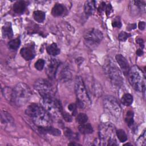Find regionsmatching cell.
Masks as SVG:
<instances>
[{
	"label": "cell",
	"mask_w": 146,
	"mask_h": 146,
	"mask_svg": "<svg viewBox=\"0 0 146 146\" xmlns=\"http://www.w3.org/2000/svg\"><path fill=\"white\" fill-rule=\"evenodd\" d=\"M116 60L120 66L123 73L125 75H128L129 71V66L127 59L121 54H117L116 55Z\"/></svg>",
	"instance_id": "13"
},
{
	"label": "cell",
	"mask_w": 146,
	"mask_h": 146,
	"mask_svg": "<svg viewBox=\"0 0 146 146\" xmlns=\"http://www.w3.org/2000/svg\"><path fill=\"white\" fill-rule=\"evenodd\" d=\"M79 131L83 134H90L93 132V128L89 123H83L80 124L78 127Z\"/></svg>",
	"instance_id": "20"
},
{
	"label": "cell",
	"mask_w": 146,
	"mask_h": 146,
	"mask_svg": "<svg viewBox=\"0 0 146 146\" xmlns=\"http://www.w3.org/2000/svg\"><path fill=\"white\" fill-rule=\"evenodd\" d=\"M105 110L110 115L115 117H119L121 109L117 99L112 96H106L103 99Z\"/></svg>",
	"instance_id": "9"
},
{
	"label": "cell",
	"mask_w": 146,
	"mask_h": 146,
	"mask_svg": "<svg viewBox=\"0 0 146 146\" xmlns=\"http://www.w3.org/2000/svg\"><path fill=\"white\" fill-rule=\"evenodd\" d=\"M75 90L77 97V106L80 108L90 107L91 101L85 84L80 76H76L75 81Z\"/></svg>",
	"instance_id": "4"
},
{
	"label": "cell",
	"mask_w": 146,
	"mask_h": 146,
	"mask_svg": "<svg viewBox=\"0 0 146 146\" xmlns=\"http://www.w3.org/2000/svg\"><path fill=\"white\" fill-rule=\"evenodd\" d=\"M38 130L42 133H48L54 136H59L61 134V132L59 129L52 127L51 125L46 127H39Z\"/></svg>",
	"instance_id": "14"
},
{
	"label": "cell",
	"mask_w": 146,
	"mask_h": 146,
	"mask_svg": "<svg viewBox=\"0 0 146 146\" xmlns=\"http://www.w3.org/2000/svg\"><path fill=\"white\" fill-rule=\"evenodd\" d=\"M121 101L124 105L129 106L133 102V96L130 94H125L122 96Z\"/></svg>",
	"instance_id": "24"
},
{
	"label": "cell",
	"mask_w": 146,
	"mask_h": 146,
	"mask_svg": "<svg viewBox=\"0 0 146 146\" xmlns=\"http://www.w3.org/2000/svg\"><path fill=\"white\" fill-rule=\"evenodd\" d=\"M136 43H138L141 47H144V41L143 39L140 38H138L136 39Z\"/></svg>",
	"instance_id": "38"
},
{
	"label": "cell",
	"mask_w": 146,
	"mask_h": 146,
	"mask_svg": "<svg viewBox=\"0 0 146 146\" xmlns=\"http://www.w3.org/2000/svg\"><path fill=\"white\" fill-rule=\"evenodd\" d=\"M112 25L113 27L120 28L121 27V23L119 19H115L112 21Z\"/></svg>",
	"instance_id": "34"
},
{
	"label": "cell",
	"mask_w": 146,
	"mask_h": 146,
	"mask_svg": "<svg viewBox=\"0 0 146 146\" xmlns=\"http://www.w3.org/2000/svg\"><path fill=\"white\" fill-rule=\"evenodd\" d=\"M143 54V51H142V50H140V49H138L136 51V54L138 55V56H141Z\"/></svg>",
	"instance_id": "41"
},
{
	"label": "cell",
	"mask_w": 146,
	"mask_h": 146,
	"mask_svg": "<svg viewBox=\"0 0 146 146\" xmlns=\"http://www.w3.org/2000/svg\"><path fill=\"white\" fill-rule=\"evenodd\" d=\"M68 145H80L78 143H71L70 144H68Z\"/></svg>",
	"instance_id": "42"
},
{
	"label": "cell",
	"mask_w": 146,
	"mask_h": 146,
	"mask_svg": "<svg viewBox=\"0 0 146 146\" xmlns=\"http://www.w3.org/2000/svg\"><path fill=\"white\" fill-rule=\"evenodd\" d=\"M103 37L102 33L100 30L94 28L87 30L84 35V42L86 45L91 48L98 46L101 42Z\"/></svg>",
	"instance_id": "8"
},
{
	"label": "cell",
	"mask_w": 146,
	"mask_h": 146,
	"mask_svg": "<svg viewBox=\"0 0 146 146\" xmlns=\"http://www.w3.org/2000/svg\"><path fill=\"white\" fill-rule=\"evenodd\" d=\"M116 136L120 142H125L127 140V136L125 131L123 129H117L116 131Z\"/></svg>",
	"instance_id": "26"
},
{
	"label": "cell",
	"mask_w": 146,
	"mask_h": 146,
	"mask_svg": "<svg viewBox=\"0 0 146 146\" xmlns=\"http://www.w3.org/2000/svg\"><path fill=\"white\" fill-rule=\"evenodd\" d=\"M106 5L104 2H102L101 4H100L99 7H98V10L100 12H102L103 11L105 10L106 9Z\"/></svg>",
	"instance_id": "37"
},
{
	"label": "cell",
	"mask_w": 146,
	"mask_h": 146,
	"mask_svg": "<svg viewBox=\"0 0 146 146\" xmlns=\"http://www.w3.org/2000/svg\"><path fill=\"white\" fill-rule=\"evenodd\" d=\"M1 123L2 124H13L14 123V120L10 113L4 111L1 113Z\"/></svg>",
	"instance_id": "22"
},
{
	"label": "cell",
	"mask_w": 146,
	"mask_h": 146,
	"mask_svg": "<svg viewBox=\"0 0 146 146\" xmlns=\"http://www.w3.org/2000/svg\"><path fill=\"white\" fill-rule=\"evenodd\" d=\"M128 76L129 83L136 91L139 92L145 91V76L143 71L137 66H135L130 68Z\"/></svg>",
	"instance_id": "5"
},
{
	"label": "cell",
	"mask_w": 146,
	"mask_h": 146,
	"mask_svg": "<svg viewBox=\"0 0 146 146\" xmlns=\"http://www.w3.org/2000/svg\"><path fill=\"white\" fill-rule=\"evenodd\" d=\"M95 10V1H87L84 4V11L87 15H90L93 14Z\"/></svg>",
	"instance_id": "18"
},
{
	"label": "cell",
	"mask_w": 146,
	"mask_h": 146,
	"mask_svg": "<svg viewBox=\"0 0 146 146\" xmlns=\"http://www.w3.org/2000/svg\"><path fill=\"white\" fill-rule=\"evenodd\" d=\"M34 88L38 91L42 98L54 96V92L50 82L44 79H38L34 85Z\"/></svg>",
	"instance_id": "10"
},
{
	"label": "cell",
	"mask_w": 146,
	"mask_h": 146,
	"mask_svg": "<svg viewBox=\"0 0 146 146\" xmlns=\"http://www.w3.org/2000/svg\"><path fill=\"white\" fill-rule=\"evenodd\" d=\"M136 27V25L135 24H130L127 26V29L128 30H131L132 29H135Z\"/></svg>",
	"instance_id": "40"
},
{
	"label": "cell",
	"mask_w": 146,
	"mask_h": 146,
	"mask_svg": "<svg viewBox=\"0 0 146 146\" xmlns=\"http://www.w3.org/2000/svg\"><path fill=\"white\" fill-rule=\"evenodd\" d=\"M60 65V62L56 59H51L50 60L46 68L47 75L50 79H52L55 78Z\"/></svg>",
	"instance_id": "12"
},
{
	"label": "cell",
	"mask_w": 146,
	"mask_h": 146,
	"mask_svg": "<svg viewBox=\"0 0 146 146\" xmlns=\"http://www.w3.org/2000/svg\"><path fill=\"white\" fill-rule=\"evenodd\" d=\"M26 7V4L25 2L22 1H19L16 2L13 5V10L17 14H22Z\"/></svg>",
	"instance_id": "17"
},
{
	"label": "cell",
	"mask_w": 146,
	"mask_h": 146,
	"mask_svg": "<svg viewBox=\"0 0 146 146\" xmlns=\"http://www.w3.org/2000/svg\"><path fill=\"white\" fill-rule=\"evenodd\" d=\"M68 108L69 109V110L70 111L72 112V114H74V115H75V113H76V105L75 104H71L68 106Z\"/></svg>",
	"instance_id": "35"
},
{
	"label": "cell",
	"mask_w": 146,
	"mask_h": 146,
	"mask_svg": "<svg viewBox=\"0 0 146 146\" xmlns=\"http://www.w3.org/2000/svg\"><path fill=\"white\" fill-rule=\"evenodd\" d=\"M42 104L50 114L54 116L62 115L64 111L60 102L54 96L42 98Z\"/></svg>",
	"instance_id": "7"
},
{
	"label": "cell",
	"mask_w": 146,
	"mask_h": 146,
	"mask_svg": "<svg viewBox=\"0 0 146 146\" xmlns=\"http://www.w3.org/2000/svg\"><path fill=\"white\" fill-rule=\"evenodd\" d=\"M64 134L69 139H74L75 136L74 135L72 131L69 128H66L64 130Z\"/></svg>",
	"instance_id": "32"
},
{
	"label": "cell",
	"mask_w": 146,
	"mask_h": 146,
	"mask_svg": "<svg viewBox=\"0 0 146 146\" xmlns=\"http://www.w3.org/2000/svg\"><path fill=\"white\" fill-rule=\"evenodd\" d=\"M47 52L48 54L56 56L60 53V49L58 48L57 44L55 43H52L47 47Z\"/></svg>",
	"instance_id": "21"
},
{
	"label": "cell",
	"mask_w": 146,
	"mask_h": 146,
	"mask_svg": "<svg viewBox=\"0 0 146 146\" xmlns=\"http://www.w3.org/2000/svg\"><path fill=\"white\" fill-rule=\"evenodd\" d=\"M58 74L59 78L64 82L69 80L71 77V72L67 66H62L61 70L59 71Z\"/></svg>",
	"instance_id": "15"
},
{
	"label": "cell",
	"mask_w": 146,
	"mask_h": 146,
	"mask_svg": "<svg viewBox=\"0 0 146 146\" xmlns=\"http://www.w3.org/2000/svg\"><path fill=\"white\" fill-rule=\"evenodd\" d=\"M64 10L65 7L63 5L60 3H56L52 9L51 14L55 17H58L64 13Z\"/></svg>",
	"instance_id": "19"
},
{
	"label": "cell",
	"mask_w": 146,
	"mask_h": 146,
	"mask_svg": "<svg viewBox=\"0 0 146 146\" xmlns=\"http://www.w3.org/2000/svg\"><path fill=\"white\" fill-rule=\"evenodd\" d=\"M133 112L131 111H129L127 112L125 120L129 127L131 126L133 123Z\"/></svg>",
	"instance_id": "27"
},
{
	"label": "cell",
	"mask_w": 146,
	"mask_h": 146,
	"mask_svg": "<svg viewBox=\"0 0 146 146\" xmlns=\"http://www.w3.org/2000/svg\"><path fill=\"white\" fill-rule=\"evenodd\" d=\"M2 31L3 37L11 38L13 36V31L10 22H6L2 27Z\"/></svg>",
	"instance_id": "16"
},
{
	"label": "cell",
	"mask_w": 146,
	"mask_h": 146,
	"mask_svg": "<svg viewBox=\"0 0 146 146\" xmlns=\"http://www.w3.org/2000/svg\"><path fill=\"white\" fill-rule=\"evenodd\" d=\"M4 96L17 106L25 104L31 96V90L29 87L23 83L17 84L13 88H6L3 91Z\"/></svg>",
	"instance_id": "1"
},
{
	"label": "cell",
	"mask_w": 146,
	"mask_h": 146,
	"mask_svg": "<svg viewBox=\"0 0 146 146\" xmlns=\"http://www.w3.org/2000/svg\"><path fill=\"white\" fill-rule=\"evenodd\" d=\"M104 70L111 83L116 87H120L123 83V79L120 70L111 59H108L104 64Z\"/></svg>",
	"instance_id": "6"
},
{
	"label": "cell",
	"mask_w": 146,
	"mask_h": 146,
	"mask_svg": "<svg viewBox=\"0 0 146 146\" xmlns=\"http://www.w3.org/2000/svg\"><path fill=\"white\" fill-rule=\"evenodd\" d=\"M21 44V40L19 38H15L13 40H11L8 43L9 47L11 50H16L18 48Z\"/></svg>",
	"instance_id": "25"
},
{
	"label": "cell",
	"mask_w": 146,
	"mask_h": 146,
	"mask_svg": "<svg viewBox=\"0 0 146 146\" xmlns=\"http://www.w3.org/2000/svg\"><path fill=\"white\" fill-rule=\"evenodd\" d=\"M20 54L21 56L26 60L33 59L35 55L34 44L29 43L27 45H25L21 48Z\"/></svg>",
	"instance_id": "11"
},
{
	"label": "cell",
	"mask_w": 146,
	"mask_h": 146,
	"mask_svg": "<svg viewBox=\"0 0 146 146\" xmlns=\"http://www.w3.org/2000/svg\"><path fill=\"white\" fill-rule=\"evenodd\" d=\"M25 112L38 127L51 125L52 119L50 115L42 105L32 103L27 107Z\"/></svg>",
	"instance_id": "2"
},
{
	"label": "cell",
	"mask_w": 146,
	"mask_h": 146,
	"mask_svg": "<svg viewBox=\"0 0 146 146\" xmlns=\"http://www.w3.org/2000/svg\"><path fill=\"white\" fill-rule=\"evenodd\" d=\"M105 11H106V14H107V15H108L109 14H111V11H112V6H111V4H108V5H106Z\"/></svg>",
	"instance_id": "36"
},
{
	"label": "cell",
	"mask_w": 146,
	"mask_h": 146,
	"mask_svg": "<svg viewBox=\"0 0 146 146\" xmlns=\"http://www.w3.org/2000/svg\"><path fill=\"white\" fill-rule=\"evenodd\" d=\"M88 120V116L84 113H80L76 116V121L81 124L85 123Z\"/></svg>",
	"instance_id": "28"
},
{
	"label": "cell",
	"mask_w": 146,
	"mask_h": 146,
	"mask_svg": "<svg viewBox=\"0 0 146 146\" xmlns=\"http://www.w3.org/2000/svg\"><path fill=\"white\" fill-rule=\"evenodd\" d=\"M44 64H45L44 60L42 59H39L35 62L34 66H35V67L36 70H38L39 71H41L44 68Z\"/></svg>",
	"instance_id": "29"
},
{
	"label": "cell",
	"mask_w": 146,
	"mask_h": 146,
	"mask_svg": "<svg viewBox=\"0 0 146 146\" xmlns=\"http://www.w3.org/2000/svg\"><path fill=\"white\" fill-rule=\"evenodd\" d=\"M62 117H63V119H64L66 121H67V122H70V121H72V117H71V116L69 113H67L66 112L63 111V113H62Z\"/></svg>",
	"instance_id": "33"
},
{
	"label": "cell",
	"mask_w": 146,
	"mask_h": 146,
	"mask_svg": "<svg viewBox=\"0 0 146 146\" xmlns=\"http://www.w3.org/2000/svg\"><path fill=\"white\" fill-rule=\"evenodd\" d=\"M145 131H144L143 134L137 139L136 144L139 145H145Z\"/></svg>",
	"instance_id": "31"
},
{
	"label": "cell",
	"mask_w": 146,
	"mask_h": 146,
	"mask_svg": "<svg viewBox=\"0 0 146 146\" xmlns=\"http://www.w3.org/2000/svg\"><path fill=\"white\" fill-rule=\"evenodd\" d=\"M33 17L36 22L40 23L45 19V13L44 12L40 10L35 11L33 13Z\"/></svg>",
	"instance_id": "23"
},
{
	"label": "cell",
	"mask_w": 146,
	"mask_h": 146,
	"mask_svg": "<svg viewBox=\"0 0 146 146\" xmlns=\"http://www.w3.org/2000/svg\"><path fill=\"white\" fill-rule=\"evenodd\" d=\"M129 36H131V34L125 31H121L118 35L119 40L121 42L125 41Z\"/></svg>",
	"instance_id": "30"
},
{
	"label": "cell",
	"mask_w": 146,
	"mask_h": 146,
	"mask_svg": "<svg viewBox=\"0 0 146 146\" xmlns=\"http://www.w3.org/2000/svg\"><path fill=\"white\" fill-rule=\"evenodd\" d=\"M145 23L144 22H140L138 24V27L140 30H143L145 29Z\"/></svg>",
	"instance_id": "39"
},
{
	"label": "cell",
	"mask_w": 146,
	"mask_h": 146,
	"mask_svg": "<svg viewBox=\"0 0 146 146\" xmlns=\"http://www.w3.org/2000/svg\"><path fill=\"white\" fill-rule=\"evenodd\" d=\"M99 144L102 145H117L115 138L116 129L111 123H102L99 127Z\"/></svg>",
	"instance_id": "3"
}]
</instances>
